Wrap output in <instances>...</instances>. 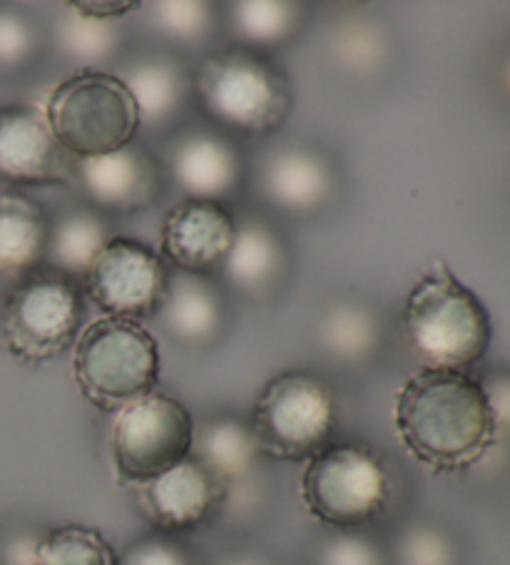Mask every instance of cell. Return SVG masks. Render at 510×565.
Wrapping results in <instances>:
<instances>
[{
    "label": "cell",
    "mask_w": 510,
    "mask_h": 565,
    "mask_svg": "<svg viewBox=\"0 0 510 565\" xmlns=\"http://www.w3.org/2000/svg\"><path fill=\"white\" fill-rule=\"evenodd\" d=\"M107 242H110L107 224L95 210L67 212L51 227L47 262L51 269L81 281Z\"/></svg>",
    "instance_id": "cell-22"
},
{
    "label": "cell",
    "mask_w": 510,
    "mask_h": 565,
    "mask_svg": "<svg viewBox=\"0 0 510 565\" xmlns=\"http://www.w3.org/2000/svg\"><path fill=\"white\" fill-rule=\"evenodd\" d=\"M227 565H267V563L252 558V555H244V558H234V561H230Z\"/></svg>",
    "instance_id": "cell-36"
},
{
    "label": "cell",
    "mask_w": 510,
    "mask_h": 565,
    "mask_svg": "<svg viewBox=\"0 0 510 565\" xmlns=\"http://www.w3.org/2000/svg\"><path fill=\"white\" fill-rule=\"evenodd\" d=\"M43 115L73 160L100 158L135 145L140 113L120 75L77 71L55 85Z\"/></svg>",
    "instance_id": "cell-5"
},
{
    "label": "cell",
    "mask_w": 510,
    "mask_h": 565,
    "mask_svg": "<svg viewBox=\"0 0 510 565\" xmlns=\"http://www.w3.org/2000/svg\"><path fill=\"white\" fill-rule=\"evenodd\" d=\"M411 352L424 369L468 372L488 354L493 321L484 301L444 262H436L404 301Z\"/></svg>",
    "instance_id": "cell-2"
},
{
    "label": "cell",
    "mask_w": 510,
    "mask_h": 565,
    "mask_svg": "<svg viewBox=\"0 0 510 565\" xmlns=\"http://www.w3.org/2000/svg\"><path fill=\"white\" fill-rule=\"evenodd\" d=\"M51 227L45 210L33 198L0 192V281L21 285L43 269Z\"/></svg>",
    "instance_id": "cell-17"
},
{
    "label": "cell",
    "mask_w": 510,
    "mask_h": 565,
    "mask_svg": "<svg viewBox=\"0 0 510 565\" xmlns=\"http://www.w3.org/2000/svg\"><path fill=\"white\" fill-rule=\"evenodd\" d=\"M192 451L194 459L208 466L224 486L247 479L259 456L249 424L232 416H220L204 424L202 431L194 434Z\"/></svg>",
    "instance_id": "cell-21"
},
{
    "label": "cell",
    "mask_w": 510,
    "mask_h": 565,
    "mask_svg": "<svg viewBox=\"0 0 510 565\" xmlns=\"http://www.w3.org/2000/svg\"><path fill=\"white\" fill-rule=\"evenodd\" d=\"M319 337L331 356L341 362H361L379 344V321L366 305L344 299L323 315Z\"/></svg>",
    "instance_id": "cell-24"
},
{
    "label": "cell",
    "mask_w": 510,
    "mask_h": 565,
    "mask_svg": "<svg viewBox=\"0 0 510 565\" xmlns=\"http://www.w3.org/2000/svg\"><path fill=\"white\" fill-rule=\"evenodd\" d=\"M85 301L81 281L55 269H38L15 285L0 311L8 354L23 364H45L81 337Z\"/></svg>",
    "instance_id": "cell-6"
},
{
    "label": "cell",
    "mask_w": 510,
    "mask_h": 565,
    "mask_svg": "<svg viewBox=\"0 0 510 565\" xmlns=\"http://www.w3.org/2000/svg\"><path fill=\"white\" fill-rule=\"evenodd\" d=\"M299 11L297 3L284 0H240L230 6L227 18L237 45L262 53L289 41L301 21Z\"/></svg>",
    "instance_id": "cell-23"
},
{
    "label": "cell",
    "mask_w": 510,
    "mask_h": 565,
    "mask_svg": "<svg viewBox=\"0 0 510 565\" xmlns=\"http://www.w3.org/2000/svg\"><path fill=\"white\" fill-rule=\"evenodd\" d=\"M284 271V245L277 232L259 220H237V239L222 275L244 295L267 291Z\"/></svg>",
    "instance_id": "cell-20"
},
{
    "label": "cell",
    "mask_w": 510,
    "mask_h": 565,
    "mask_svg": "<svg viewBox=\"0 0 510 565\" xmlns=\"http://www.w3.org/2000/svg\"><path fill=\"white\" fill-rule=\"evenodd\" d=\"M401 565H454L456 551L444 531L434 525H411L399 543Z\"/></svg>",
    "instance_id": "cell-28"
},
{
    "label": "cell",
    "mask_w": 510,
    "mask_h": 565,
    "mask_svg": "<svg viewBox=\"0 0 510 565\" xmlns=\"http://www.w3.org/2000/svg\"><path fill=\"white\" fill-rule=\"evenodd\" d=\"M172 271L160 252L132 237H110L81 279L83 295L107 319L160 315Z\"/></svg>",
    "instance_id": "cell-10"
},
{
    "label": "cell",
    "mask_w": 510,
    "mask_h": 565,
    "mask_svg": "<svg viewBox=\"0 0 510 565\" xmlns=\"http://www.w3.org/2000/svg\"><path fill=\"white\" fill-rule=\"evenodd\" d=\"M259 190L277 210L291 214L317 212L333 192V168L319 150L289 145L274 150L262 162Z\"/></svg>",
    "instance_id": "cell-16"
},
{
    "label": "cell",
    "mask_w": 510,
    "mask_h": 565,
    "mask_svg": "<svg viewBox=\"0 0 510 565\" xmlns=\"http://www.w3.org/2000/svg\"><path fill=\"white\" fill-rule=\"evenodd\" d=\"M73 184L97 214H137L162 198L164 174L160 162L145 148L127 145L100 158L75 160Z\"/></svg>",
    "instance_id": "cell-11"
},
{
    "label": "cell",
    "mask_w": 510,
    "mask_h": 565,
    "mask_svg": "<svg viewBox=\"0 0 510 565\" xmlns=\"http://www.w3.org/2000/svg\"><path fill=\"white\" fill-rule=\"evenodd\" d=\"M337 55L354 71H364V67H376V63L384 57V41L381 35L369 25H347L339 31L337 38Z\"/></svg>",
    "instance_id": "cell-30"
},
{
    "label": "cell",
    "mask_w": 510,
    "mask_h": 565,
    "mask_svg": "<svg viewBox=\"0 0 510 565\" xmlns=\"http://www.w3.org/2000/svg\"><path fill=\"white\" fill-rule=\"evenodd\" d=\"M321 565H384L379 548L371 541L341 531L321 551Z\"/></svg>",
    "instance_id": "cell-31"
},
{
    "label": "cell",
    "mask_w": 510,
    "mask_h": 565,
    "mask_svg": "<svg viewBox=\"0 0 510 565\" xmlns=\"http://www.w3.org/2000/svg\"><path fill=\"white\" fill-rule=\"evenodd\" d=\"M71 8L83 15L97 18V21L115 23L117 18L140 11L142 3H135V0H73Z\"/></svg>",
    "instance_id": "cell-33"
},
{
    "label": "cell",
    "mask_w": 510,
    "mask_h": 565,
    "mask_svg": "<svg viewBox=\"0 0 510 565\" xmlns=\"http://www.w3.org/2000/svg\"><path fill=\"white\" fill-rule=\"evenodd\" d=\"M160 319L164 329L172 337H178L182 344H210L222 329V297L208 277L174 271L162 301Z\"/></svg>",
    "instance_id": "cell-19"
},
{
    "label": "cell",
    "mask_w": 510,
    "mask_h": 565,
    "mask_svg": "<svg viewBox=\"0 0 510 565\" xmlns=\"http://www.w3.org/2000/svg\"><path fill=\"white\" fill-rule=\"evenodd\" d=\"M63 8L65 13L55 25V35L63 53L83 63V71H100V65L110 61L117 47H120V31H117L115 23L77 13L71 3H65Z\"/></svg>",
    "instance_id": "cell-25"
},
{
    "label": "cell",
    "mask_w": 510,
    "mask_h": 565,
    "mask_svg": "<svg viewBox=\"0 0 510 565\" xmlns=\"http://www.w3.org/2000/svg\"><path fill=\"white\" fill-rule=\"evenodd\" d=\"M394 424L411 459L436 473L476 466L498 436L484 384L444 369H421L401 384Z\"/></svg>",
    "instance_id": "cell-1"
},
{
    "label": "cell",
    "mask_w": 510,
    "mask_h": 565,
    "mask_svg": "<svg viewBox=\"0 0 510 565\" xmlns=\"http://www.w3.org/2000/svg\"><path fill=\"white\" fill-rule=\"evenodd\" d=\"M33 565H117V553L91 525H61L38 543Z\"/></svg>",
    "instance_id": "cell-26"
},
{
    "label": "cell",
    "mask_w": 510,
    "mask_h": 565,
    "mask_svg": "<svg viewBox=\"0 0 510 565\" xmlns=\"http://www.w3.org/2000/svg\"><path fill=\"white\" fill-rule=\"evenodd\" d=\"M35 55V25L21 13L0 11V71H21Z\"/></svg>",
    "instance_id": "cell-29"
},
{
    "label": "cell",
    "mask_w": 510,
    "mask_h": 565,
    "mask_svg": "<svg viewBox=\"0 0 510 565\" xmlns=\"http://www.w3.org/2000/svg\"><path fill=\"white\" fill-rule=\"evenodd\" d=\"M249 428L259 454L277 461H309L331 441L337 402L319 376L289 369L264 384Z\"/></svg>",
    "instance_id": "cell-7"
},
{
    "label": "cell",
    "mask_w": 510,
    "mask_h": 565,
    "mask_svg": "<svg viewBox=\"0 0 510 565\" xmlns=\"http://www.w3.org/2000/svg\"><path fill=\"white\" fill-rule=\"evenodd\" d=\"M237 239V217L212 200H182L167 212L160 255L184 275L210 277L222 271Z\"/></svg>",
    "instance_id": "cell-12"
},
{
    "label": "cell",
    "mask_w": 510,
    "mask_h": 565,
    "mask_svg": "<svg viewBox=\"0 0 510 565\" xmlns=\"http://www.w3.org/2000/svg\"><path fill=\"white\" fill-rule=\"evenodd\" d=\"M200 107L224 130L269 135L289 118L294 93L281 67L259 51L242 45L210 53L192 73Z\"/></svg>",
    "instance_id": "cell-3"
},
{
    "label": "cell",
    "mask_w": 510,
    "mask_h": 565,
    "mask_svg": "<svg viewBox=\"0 0 510 565\" xmlns=\"http://www.w3.org/2000/svg\"><path fill=\"white\" fill-rule=\"evenodd\" d=\"M117 565H192L190 555L178 543L164 539H142L132 543Z\"/></svg>",
    "instance_id": "cell-32"
},
{
    "label": "cell",
    "mask_w": 510,
    "mask_h": 565,
    "mask_svg": "<svg viewBox=\"0 0 510 565\" xmlns=\"http://www.w3.org/2000/svg\"><path fill=\"white\" fill-rule=\"evenodd\" d=\"M73 374L87 402L117 414L155 392L160 382V344L137 321L100 317L77 337Z\"/></svg>",
    "instance_id": "cell-4"
},
{
    "label": "cell",
    "mask_w": 510,
    "mask_h": 565,
    "mask_svg": "<svg viewBox=\"0 0 510 565\" xmlns=\"http://www.w3.org/2000/svg\"><path fill=\"white\" fill-rule=\"evenodd\" d=\"M120 81L132 95L142 128H162L192 93V75L170 55L137 57L125 67Z\"/></svg>",
    "instance_id": "cell-18"
},
{
    "label": "cell",
    "mask_w": 510,
    "mask_h": 565,
    "mask_svg": "<svg viewBox=\"0 0 510 565\" xmlns=\"http://www.w3.org/2000/svg\"><path fill=\"white\" fill-rule=\"evenodd\" d=\"M75 160L33 105L0 107V180L25 188L73 184Z\"/></svg>",
    "instance_id": "cell-13"
},
{
    "label": "cell",
    "mask_w": 510,
    "mask_h": 565,
    "mask_svg": "<svg viewBox=\"0 0 510 565\" xmlns=\"http://www.w3.org/2000/svg\"><path fill=\"white\" fill-rule=\"evenodd\" d=\"M391 479L384 461L364 444L321 448L301 473V501L314 519L339 531L366 525L384 513Z\"/></svg>",
    "instance_id": "cell-8"
},
{
    "label": "cell",
    "mask_w": 510,
    "mask_h": 565,
    "mask_svg": "<svg viewBox=\"0 0 510 565\" xmlns=\"http://www.w3.org/2000/svg\"><path fill=\"white\" fill-rule=\"evenodd\" d=\"M490 408H493L498 431L500 428H510V374L496 376L490 384H484Z\"/></svg>",
    "instance_id": "cell-34"
},
{
    "label": "cell",
    "mask_w": 510,
    "mask_h": 565,
    "mask_svg": "<svg viewBox=\"0 0 510 565\" xmlns=\"http://www.w3.org/2000/svg\"><path fill=\"white\" fill-rule=\"evenodd\" d=\"M167 168L188 200L222 202L237 190L242 160L222 132L188 130L172 142Z\"/></svg>",
    "instance_id": "cell-15"
},
{
    "label": "cell",
    "mask_w": 510,
    "mask_h": 565,
    "mask_svg": "<svg viewBox=\"0 0 510 565\" xmlns=\"http://www.w3.org/2000/svg\"><path fill=\"white\" fill-rule=\"evenodd\" d=\"M137 491H140L137 501L142 513L157 529L182 533L200 529L220 513L227 486L202 461L190 456L150 483L137 486Z\"/></svg>",
    "instance_id": "cell-14"
},
{
    "label": "cell",
    "mask_w": 510,
    "mask_h": 565,
    "mask_svg": "<svg viewBox=\"0 0 510 565\" xmlns=\"http://www.w3.org/2000/svg\"><path fill=\"white\" fill-rule=\"evenodd\" d=\"M192 414L178 398L147 394L115 414L110 448L117 481L150 483L172 466L190 459L194 448Z\"/></svg>",
    "instance_id": "cell-9"
},
{
    "label": "cell",
    "mask_w": 510,
    "mask_h": 565,
    "mask_svg": "<svg viewBox=\"0 0 510 565\" xmlns=\"http://www.w3.org/2000/svg\"><path fill=\"white\" fill-rule=\"evenodd\" d=\"M38 543H41V539H33V535H18L6 545V565H33Z\"/></svg>",
    "instance_id": "cell-35"
},
{
    "label": "cell",
    "mask_w": 510,
    "mask_h": 565,
    "mask_svg": "<svg viewBox=\"0 0 510 565\" xmlns=\"http://www.w3.org/2000/svg\"><path fill=\"white\" fill-rule=\"evenodd\" d=\"M150 21L155 31L182 45H200L212 35L217 25V13L212 3L202 0H160L150 3Z\"/></svg>",
    "instance_id": "cell-27"
}]
</instances>
